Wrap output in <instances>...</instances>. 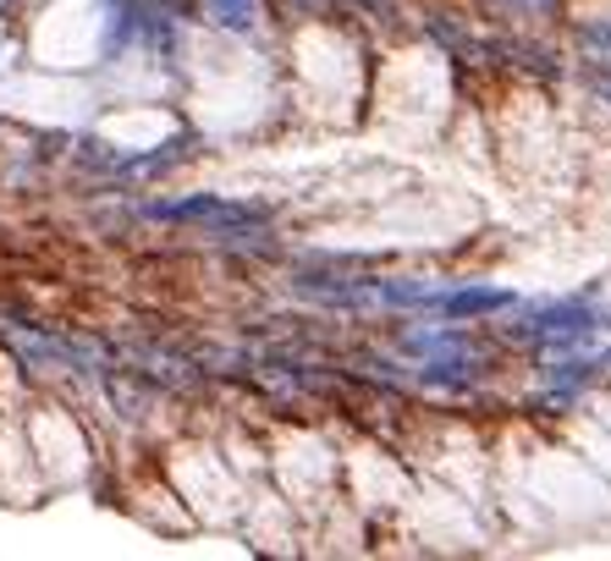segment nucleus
Returning <instances> with one entry per match:
<instances>
[{
	"mask_svg": "<svg viewBox=\"0 0 611 561\" xmlns=\"http://www.w3.org/2000/svg\"><path fill=\"white\" fill-rule=\"evenodd\" d=\"M424 303L430 308H441V314H490V308H507V292H424Z\"/></svg>",
	"mask_w": 611,
	"mask_h": 561,
	"instance_id": "2",
	"label": "nucleus"
},
{
	"mask_svg": "<svg viewBox=\"0 0 611 561\" xmlns=\"http://www.w3.org/2000/svg\"><path fill=\"white\" fill-rule=\"evenodd\" d=\"M210 7L221 12V23H226V29H254V12H259L254 0H210Z\"/></svg>",
	"mask_w": 611,
	"mask_h": 561,
	"instance_id": "3",
	"label": "nucleus"
},
{
	"mask_svg": "<svg viewBox=\"0 0 611 561\" xmlns=\"http://www.w3.org/2000/svg\"><path fill=\"white\" fill-rule=\"evenodd\" d=\"M171 221H215V226H254L259 215L243 204H221V199H193V204H171Z\"/></svg>",
	"mask_w": 611,
	"mask_h": 561,
	"instance_id": "1",
	"label": "nucleus"
}]
</instances>
